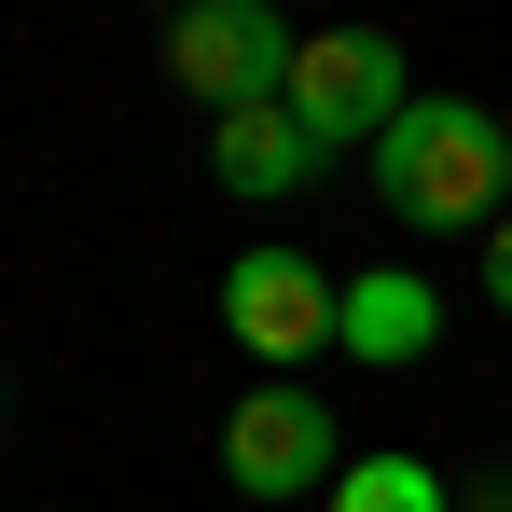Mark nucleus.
I'll return each instance as SVG.
<instances>
[{
  "label": "nucleus",
  "mask_w": 512,
  "mask_h": 512,
  "mask_svg": "<svg viewBox=\"0 0 512 512\" xmlns=\"http://www.w3.org/2000/svg\"><path fill=\"white\" fill-rule=\"evenodd\" d=\"M374 194H388V222L499 236V208H512V111H471V97H416V111L374 139Z\"/></svg>",
  "instance_id": "f257e3e1"
},
{
  "label": "nucleus",
  "mask_w": 512,
  "mask_h": 512,
  "mask_svg": "<svg viewBox=\"0 0 512 512\" xmlns=\"http://www.w3.org/2000/svg\"><path fill=\"white\" fill-rule=\"evenodd\" d=\"M291 56H305V28L291 14H263V0H194L167 28V70H180V97L222 125V111H277L291 97Z\"/></svg>",
  "instance_id": "f03ea898"
},
{
  "label": "nucleus",
  "mask_w": 512,
  "mask_h": 512,
  "mask_svg": "<svg viewBox=\"0 0 512 512\" xmlns=\"http://www.w3.org/2000/svg\"><path fill=\"white\" fill-rule=\"evenodd\" d=\"M277 111H291L319 153H346V139L374 153V139L416 111V84H402V42H388V28H319V42L291 56V97H277Z\"/></svg>",
  "instance_id": "7ed1b4c3"
},
{
  "label": "nucleus",
  "mask_w": 512,
  "mask_h": 512,
  "mask_svg": "<svg viewBox=\"0 0 512 512\" xmlns=\"http://www.w3.org/2000/svg\"><path fill=\"white\" fill-rule=\"evenodd\" d=\"M333 319H346V277H319L305 250H277V236H263V250H236V263H222V333L250 346L263 374L319 360V346H333Z\"/></svg>",
  "instance_id": "20e7f679"
},
{
  "label": "nucleus",
  "mask_w": 512,
  "mask_h": 512,
  "mask_svg": "<svg viewBox=\"0 0 512 512\" xmlns=\"http://www.w3.org/2000/svg\"><path fill=\"white\" fill-rule=\"evenodd\" d=\"M222 485H236V499H305V485H346L333 402H319V388H291V374H263L250 402L222 416Z\"/></svg>",
  "instance_id": "39448f33"
},
{
  "label": "nucleus",
  "mask_w": 512,
  "mask_h": 512,
  "mask_svg": "<svg viewBox=\"0 0 512 512\" xmlns=\"http://www.w3.org/2000/svg\"><path fill=\"white\" fill-rule=\"evenodd\" d=\"M429 333H443V291H429L416 263H374V277H346V319H333V346H346V360L402 374V360H429Z\"/></svg>",
  "instance_id": "423d86ee"
},
{
  "label": "nucleus",
  "mask_w": 512,
  "mask_h": 512,
  "mask_svg": "<svg viewBox=\"0 0 512 512\" xmlns=\"http://www.w3.org/2000/svg\"><path fill=\"white\" fill-rule=\"evenodd\" d=\"M208 167H222V194L277 208V194H305V180H319V139H305L291 111H222V125H208Z\"/></svg>",
  "instance_id": "0eeeda50"
},
{
  "label": "nucleus",
  "mask_w": 512,
  "mask_h": 512,
  "mask_svg": "<svg viewBox=\"0 0 512 512\" xmlns=\"http://www.w3.org/2000/svg\"><path fill=\"white\" fill-rule=\"evenodd\" d=\"M333 512H457V499H443V471H429V457H402V443H374V457H346Z\"/></svg>",
  "instance_id": "6e6552de"
},
{
  "label": "nucleus",
  "mask_w": 512,
  "mask_h": 512,
  "mask_svg": "<svg viewBox=\"0 0 512 512\" xmlns=\"http://www.w3.org/2000/svg\"><path fill=\"white\" fill-rule=\"evenodd\" d=\"M485 305L512 319V208H499V236H485Z\"/></svg>",
  "instance_id": "1a4fd4ad"
}]
</instances>
